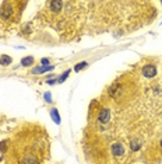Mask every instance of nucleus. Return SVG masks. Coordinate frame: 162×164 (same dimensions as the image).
Segmentation results:
<instances>
[{
	"mask_svg": "<svg viewBox=\"0 0 162 164\" xmlns=\"http://www.w3.org/2000/svg\"><path fill=\"white\" fill-rule=\"evenodd\" d=\"M6 149H7V140L0 142V152H6Z\"/></svg>",
	"mask_w": 162,
	"mask_h": 164,
	"instance_id": "ddd939ff",
	"label": "nucleus"
},
{
	"mask_svg": "<svg viewBox=\"0 0 162 164\" xmlns=\"http://www.w3.org/2000/svg\"><path fill=\"white\" fill-rule=\"evenodd\" d=\"M109 119H111V111L108 108H102L99 111V114H98V118H97V122L101 123V125H104V123H108Z\"/></svg>",
	"mask_w": 162,
	"mask_h": 164,
	"instance_id": "39448f33",
	"label": "nucleus"
},
{
	"mask_svg": "<svg viewBox=\"0 0 162 164\" xmlns=\"http://www.w3.org/2000/svg\"><path fill=\"white\" fill-rule=\"evenodd\" d=\"M111 152H112V156L119 157V159L126 156V147H124L123 143H113L111 146Z\"/></svg>",
	"mask_w": 162,
	"mask_h": 164,
	"instance_id": "7ed1b4c3",
	"label": "nucleus"
},
{
	"mask_svg": "<svg viewBox=\"0 0 162 164\" xmlns=\"http://www.w3.org/2000/svg\"><path fill=\"white\" fill-rule=\"evenodd\" d=\"M159 147H161V149H162V139H161V140H159Z\"/></svg>",
	"mask_w": 162,
	"mask_h": 164,
	"instance_id": "dca6fc26",
	"label": "nucleus"
},
{
	"mask_svg": "<svg viewBox=\"0 0 162 164\" xmlns=\"http://www.w3.org/2000/svg\"><path fill=\"white\" fill-rule=\"evenodd\" d=\"M35 63V59L32 56H27L21 61V66H32Z\"/></svg>",
	"mask_w": 162,
	"mask_h": 164,
	"instance_id": "9d476101",
	"label": "nucleus"
},
{
	"mask_svg": "<svg viewBox=\"0 0 162 164\" xmlns=\"http://www.w3.org/2000/svg\"><path fill=\"white\" fill-rule=\"evenodd\" d=\"M41 63H42L43 66H49L50 59H49V57H43V59H41Z\"/></svg>",
	"mask_w": 162,
	"mask_h": 164,
	"instance_id": "4468645a",
	"label": "nucleus"
},
{
	"mask_svg": "<svg viewBox=\"0 0 162 164\" xmlns=\"http://www.w3.org/2000/svg\"><path fill=\"white\" fill-rule=\"evenodd\" d=\"M18 164H39V157L35 152L23 153L18 157Z\"/></svg>",
	"mask_w": 162,
	"mask_h": 164,
	"instance_id": "f03ea898",
	"label": "nucleus"
},
{
	"mask_svg": "<svg viewBox=\"0 0 162 164\" xmlns=\"http://www.w3.org/2000/svg\"><path fill=\"white\" fill-rule=\"evenodd\" d=\"M55 66H41V67H34L31 70L32 74H38V73H45V72H49V70H53Z\"/></svg>",
	"mask_w": 162,
	"mask_h": 164,
	"instance_id": "6e6552de",
	"label": "nucleus"
},
{
	"mask_svg": "<svg viewBox=\"0 0 162 164\" xmlns=\"http://www.w3.org/2000/svg\"><path fill=\"white\" fill-rule=\"evenodd\" d=\"M87 66H88V62H80V63H77V65H76L74 70H76V72H80L81 69H85Z\"/></svg>",
	"mask_w": 162,
	"mask_h": 164,
	"instance_id": "f8f14e48",
	"label": "nucleus"
},
{
	"mask_svg": "<svg viewBox=\"0 0 162 164\" xmlns=\"http://www.w3.org/2000/svg\"><path fill=\"white\" fill-rule=\"evenodd\" d=\"M16 3H10V2H6V3L2 4L0 7V18L4 20V21H13L14 20V14H16Z\"/></svg>",
	"mask_w": 162,
	"mask_h": 164,
	"instance_id": "f257e3e1",
	"label": "nucleus"
},
{
	"mask_svg": "<svg viewBox=\"0 0 162 164\" xmlns=\"http://www.w3.org/2000/svg\"><path fill=\"white\" fill-rule=\"evenodd\" d=\"M141 73H143V76L145 77V79H154V77L157 76L158 70H157V66L155 65H145V66H143Z\"/></svg>",
	"mask_w": 162,
	"mask_h": 164,
	"instance_id": "20e7f679",
	"label": "nucleus"
},
{
	"mask_svg": "<svg viewBox=\"0 0 162 164\" xmlns=\"http://www.w3.org/2000/svg\"><path fill=\"white\" fill-rule=\"evenodd\" d=\"M13 59L8 55H0V66H8L11 65Z\"/></svg>",
	"mask_w": 162,
	"mask_h": 164,
	"instance_id": "1a4fd4ad",
	"label": "nucleus"
},
{
	"mask_svg": "<svg viewBox=\"0 0 162 164\" xmlns=\"http://www.w3.org/2000/svg\"><path fill=\"white\" fill-rule=\"evenodd\" d=\"M141 146H143V140L140 139V137H134V139H131L130 140V150L131 152H137V150L141 149Z\"/></svg>",
	"mask_w": 162,
	"mask_h": 164,
	"instance_id": "423d86ee",
	"label": "nucleus"
},
{
	"mask_svg": "<svg viewBox=\"0 0 162 164\" xmlns=\"http://www.w3.org/2000/svg\"><path fill=\"white\" fill-rule=\"evenodd\" d=\"M49 114H50V118L53 119V122L55 123H60L62 122V118H60V115H59V111L56 110V108H52V110L49 111Z\"/></svg>",
	"mask_w": 162,
	"mask_h": 164,
	"instance_id": "0eeeda50",
	"label": "nucleus"
},
{
	"mask_svg": "<svg viewBox=\"0 0 162 164\" xmlns=\"http://www.w3.org/2000/svg\"><path fill=\"white\" fill-rule=\"evenodd\" d=\"M45 101H46V103H52V100H50V93H45Z\"/></svg>",
	"mask_w": 162,
	"mask_h": 164,
	"instance_id": "2eb2a0df",
	"label": "nucleus"
},
{
	"mask_svg": "<svg viewBox=\"0 0 162 164\" xmlns=\"http://www.w3.org/2000/svg\"><path fill=\"white\" fill-rule=\"evenodd\" d=\"M70 73H71V70H70V69H69V70H66V72L63 73L62 76H60V79L58 77V83H63V81H64L66 79H67V77L70 76Z\"/></svg>",
	"mask_w": 162,
	"mask_h": 164,
	"instance_id": "9b49d317",
	"label": "nucleus"
}]
</instances>
